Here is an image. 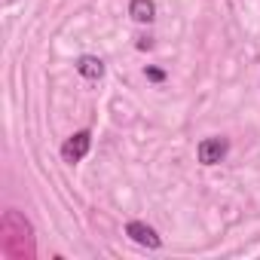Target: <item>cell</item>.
<instances>
[{
	"label": "cell",
	"mask_w": 260,
	"mask_h": 260,
	"mask_svg": "<svg viewBox=\"0 0 260 260\" xmlns=\"http://www.w3.org/2000/svg\"><path fill=\"white\" fill-rule=\"evenodd\" d=\"M0 245H4V254L13 260L34 257V230L19 211H7L0 220Z\"/></svg>",
	"instance_id": "6da1fadb"
},
{
	"label": "cell",
	"mask_w": 260,
	"mask_h": 260,
	"mask_svg": "<svg viewBox=\"0 0 260 260\" xmlns=\"http://www.w3.org/2000/svg\"><path fill=\"white\" fill-rule=\"evenodd\" d=\"M89 147H92V135L83 128V132H74V135L64 141L61 156H64V162H80V159L89 153Z\"/></svg>",
	"instance_id": "3957f363"
},
{
	"label": "cell",
	"mask_w": 260,
	"mask_h": 260,
	"mask_svg": "<svg viewBox=\"0 0 260 260\" xmlns=\"http://www.w3.org/2000/svg\"><path fill=\"white\" fill-rule=\"evenodd\" d=\"M77 71H80L86 80H101V77H104V61L95 58V55H83V58L77 61Z\"/></svg>",
	"instance_id": "8992f818"
},
{
	"label": "cell",
	"mask_w": 260,
	"mask_h": 260,
	"mask_svg": "<svg viewBox=\"0 0 260 260\" xmlns=\"http://www.w3.org/2000/svg\"><path fill=\"white\" fill-rule=\"evenodd\" d=\"M226 150H230V141H226V138H205V141L196 147L202 166H217V162L226 156Z\"/></svg>",
	"instance_id": "277c9868"
},
{
	"label": "cell",
	"mask_w": 260,
	"mask_h": 260,
	"mask_svg": "<svg viewBox=\"0 0 260 260\" xmlns=\"http://www.w3.org/2000/svg\"><path fill=\"white\" fill-rule=\"evenodd\" d=\"M147 77H150L153 83H159V80H166V71H159V68H147Z\"/></svg>",
	"instance_id": "52a82bcc"
},
{
	"label": "cell",
	"mask_w": 260,
	"mask_h": 260,
	"mask_svg": "<svg viewBox=\"0 0 260 260\" xmlns=\"http://www.w3.org/2000/svg\"><path fill=\"white\" fill-rule=\"evenodd\" d=\"M128 16L141 25H147V22L156 19V4L153 0H132V4H128Z\"/></svg>",
	"instance_id": "5b68a950"
},
{
	"label": "cell",
	"mask_w": 260,
	"mask_h": 260,
	"mask_svg": "<svg viewBox=\"0 0 260 260\" xmlns=\"http://www.w3.org/2000/svg\"><path fill=\"white\" fill-rule=\"evenodd\" d=\"M125 236L132 239L135 245H141V248H159V245H162L159 233H156L153 226H147L144 220H128V223H125Z\"/></svg>",
	"instance_id": "7a4b0ae2"
}]
</instances>
